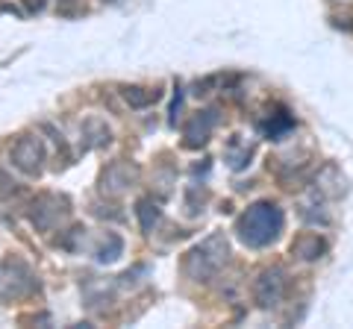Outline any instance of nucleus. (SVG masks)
<instances>
[{"label":"nucleus","instance_id":"1","mask_svg":"<svg viewBox=\"0 0 353 329\" xmlns=\"http://www.w3.org/2000/svg\"><path fill=\"white\" fill-rule=\"evenodd\" d=\"M280 229H283V212L271 203L253 206L239 221V235L253 247H262V244H268V241H274L280 235Z\"/></svg>","mask_w":353,"mask_h":329},{"label":"nucleus","instance_id":"2","mask_svg":"<svg viewBox=\"0 0 353 329\" xmlns=\"http://www.w3.org/2000/svg\"><path fill=\"white\" fill-rule=\"evenodd\" d=\"M283 288H285V279H283V270H265L262 273V279H259V285H256V303L259 306H277L280 303V297H283Z\"/></svg>","mask_w":353,"mask_h":329},{"label":"nucleus","instance_id":"3","mask_svg":"<svg viewBox=\"0 0 353 329\" xmlns=\"http://www.w3.org/2000/svg\"><path fill=\"white\" fill-rule=\"evenodd\" d=\"M12 159L21 171H27V173H36L41 168V147H39V141L36 138H21L15 150H12Z\"/></svg>","mask_w":353,"mask_h":329},{"label":"nucleus","instance_id":"4","mask_svg":"<svg viewBox=\"0 0 353 329\" xmlns=\"http://www.w3.org/2000/svg\"><path fill=\"white\" fill-rule=\"evenodd\" d=\"M212 112H206L203 118V124H201V118H194L192 120V127H185V145L189 147H197V145H203L206 136H209V127H212Z\"/></svg>","mask_w":353,"mask_h":329},{"label":"nucleus","instance_id":"5","mask_svg":"<svg viewBox=\"0 0 353 329\" xmlns=\"http://www.w3.org/2000/svg\"><path fill=\"white\" fill-rule=\"evenodd\" d=\"M324 250V241L318 235H303L294 241V253L303 256V259H318V253Z\"/></svg>","mask_w":353,"mask_h":329},{"label":"nucleus","instance_id":"6","mask_svg":"<svg viewBox=\"0 0 353 329\" xmlns=\"http://www.w3.org/2000/svg\"><path fill=\"white\" fill-rule=\"evenodd\" d=\"M124 97L132 103V106H148V103H153L159 97V92H148V89H127L124 92Z\"/></svg>","mask_w":353,"mask_h":329},{"label":"nucleus","instance_id":"7","mask_svg":"<svg viewBox=\"0 0 353 329\" xmlns=\"http://www.w3.org/2000/svg\"><path fill=\"white\" fill-rule=\"evenodd\" d=\"M9 189H12V185H9V180L3 177V173H0V197H3V194H9Z\"/></svg>","mask_w":353,"mask_h":329}]
</instances>
